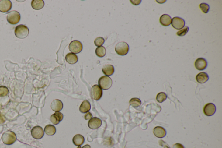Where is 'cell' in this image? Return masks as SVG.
Here are the masks:
<instances>
[{
	"mask_svg": "<svg viewBox=\"0 0 222 148\" xmlns=\"http://www.w3.org/2000/svg\"><path fill=\"white\" fill-rule=\"evenodd\" d=\"M5 121V119L4 118V116L0 113V124H2V123H4Z\"/></svg>",
	"mask_w": 222,
	"mask_h": 148,
	"instance_id": "836d02e7",
	"label": "cell"
},
{
	"mask_svg": "<svg viewBox=\"0 0 222 148\" xmlns=\"http://www.w3.org/2000/svg\"><path fill=\"white\" fill-rule=\"evenodd\" d=\"M21 16L20 13L16 11L9 12L7 15V20L8 22L12 25H15L20 22Z\"/></svg>",
	"mask_w": 222,
	"mask_h": 148,
	"instance_id": "5b68a950",
	"label": "cell"
},
{
	"mask_svg": "<svg viewBox=\"0 0 222 148\" xmlns=\"http://www.w3.org/2000/svg\"><path fill=\"white\" fill-rule=\"evenodd\" d=\"M216 111L215 105L212 103H208L203 108V113L206 116H213Z\"/></svg>",
	"mask_w": 222,
	"mask_h": 148,
	"instance_id": "8fae6325",
	"label": "cell"
},
{
	"mask_svg": "<svg viewBox=\"0 0 222 148\" xmlns=\"http://www.w3.org/2000/svg\"><path fill=\"white\" fill-rule=\"evenodd\" d=\"M194 65L197 70H203L207 67V62L204 58H200L196 59Z\"/></svg>",
	"mask_w": 222,
	"mask_h": 148,
	"instance_id": "4fadbf2b",
	"label": "cell"
},
{
	"mask_svg": "<svg viewBox=\"0 0 222 148\" xmlns=\"http://www.w3.org/2000/svg\"><path fill=\"white\" fill-rule=\"evenodd\" d=\"M103 73L106 76H111L113 75L115 71L114 67L113 65H110V64H107L105 65L103 67L102 69Z\"/></svg>",
	"mask_w": 222,
	"mask_h": 148,
	"instance_id": "44dd1931",
	"label": "cell"
},
{
	"mask_svg": "<svg viewBox=\"0 0 222 148\" xmlns=\"http://www.w3.org/2000/svg\"><path fill=\"white\" fill-rule=\"evenodd\" d=\"M172 26L174 28L177 30H181L185 26V22L183 18L180 17H174L172 19Z\"/></svg>",
	"mask_w": 222,
	"mask_h": 148,
	"instance_id": "9c48e42d",
	"label": "cell"
},
{
	"mask_svg": "<svg viewBox=\"0 0 222 148\" xmlns=\"http://www.w3.org/2000/svg\"><path fill=\"white\" fill-rule=\"evenodd\" d=\"M189 31V27L188 26H185L184 28H182L177 33V35L178 36L182 37L186 35Z\"/></svg>",
	"mask_w": 222,
	"mask_h": 148,
	"instance_id": "4dcf8cb0",
	"label": "cell"
},
{
	"mask_svg": "<svg viewBox=\"0 0 222 148\" xmlns=\"http://www.w3.org/2000/svg\"><path fill=\"white\" fill-rule=\"evenodd\" d=\"M31 4L33 9L36 10H40L44 6V1L43 0H33Z\"/></svg>",
	"mask_w": 222,
	"mask_h": 148,
	"instance_id": "7402d4cb",
	"label": "cell"
},
{
	"mask_svg": "<svg viewBox=\"0 0 222 148\" xmlns=\"http://www.w3.org/2000/svg\"><path fill=\"white\" fill-rule=\"evenodd\" d=\"M12 7V2L9 0H2L0 1V12L7 13L11 10Z\"/></svg>",
	"mask_w": 222,
	"mask_h": 148,
	"instance_id": "30bf717a",
	"label": "cell"
},
{
	"mask_svg": "<svg viewBox=\"0 0 222 148\" xmlns=\"http://www.w3.org/2000/svg\"><path fill=\"white\" fill-rule=\"evenodd\" d=\"M82 148H91V147L89 145H86L83 146Z\"/></svg>",
	"mask_w": 222,
	"mask_h": 148,
	"instance_id": "e575fe53",
	"label": "cell"
},
{
	"mask_svg": "<svg viewBox=\"0 0 222 148\" xmlns=\"http://www.w3.org/2000/svg\"><path fill=\"white\" fill-rule=\"evenodd\" d=\"M102 120L97 117H93L88 121V125L89 128L92 129H96L102 125Z\"/></svg>",
	"mask_w": 222,
	"mask_h": 148,
	"instance_id": "7c38bea8",
	"label": "cell"
},
{
	"mask_svg": "<svg viewBox=\"0 0 222 148\" xmlns=\"http://www.w3.org/2000/svg\"><path fill=\"white\" fill-rule=\"evenodd\" d=\"M160 22L162 26H168L172 23V19L169 15L165 14L161 15L160 18Z\"/></svg>",
	"mask_w": 222,
	"mask_h": 148,
	"instance_id": "e0dca14e",
	"label": "cell"
},
{
	"mask_svg": "<svg viewBox=\"0 0 222 148\" xmlns=\"http://www.w3.org/2000/svg\"><path fill=\"white\" fill-rule=\"evenodd\" d=\"M129 104L133 107L137 108L140 107L141 104V102L139 98H133L129 101Z\"/></svg>",
	"mask_w": 222,
	"mask_h": 148,
	"instance_id": "484cf974",
	"label": "cell"
},
{
	"mask_svg": "<svg viewBox=\"0 0 222 148\" xmlns=\"http://www.w3.org/2000/svg\"><path fill=\"white\" fill-rule=\"evenodd\" d=\"M64 118V115L60 112H56L54 114L51 115L50 120L54 125H57Z\"/></svg>",
	"mask_w": 222,
	"mask_h": 148,
	"instance_id": "5bb4252c",
	"label": "cell"
},
{
	"mask_svg": "<svg viewBox=\"0 0 222 148\" xmlns=\"http://www.w3.org/2000/svg\"><path fill=\"white\" fill-rule=\"evenodd\" d=\"M105 42V40L102 37H97L94 41V44L96 46L101 47Z\"/></svg>",
	"mask_w": 222,
	"mask_h": 148,
	"instance_id": "f546056e",
	"label": "cell"
},
{
	"mask_svg": "<svg viewBox=\"0 0 222 148\" xmlns=\"http://www.w3.org/2000/svg\"><path fill=\"white\" fill-rule=\"evenodd\" d=\"M99 86L101 88L107 90L110 88L113 84V81L110 77L106 76H102L98 81Z\"/></svg>",
	"mask_w": 222,
	"mask_h": 148,
	"instance_id": "3957f363",
	"label": "cell"
},
{
	"mask_svg": "<svg viewBox=\"0 0 222 148\" xmlns=\"http://www.w3.org/2000/svg\"><path fill=\"white\" fill-rule=\"evenodd\" d=\"M84 142H85V139L81 135L77 134L73 137V142L75 146H81L84 143Z\"/></svg>",
	"mask_w": 222,
	"mask_h": 148,
	"instance_id": "ffe728a7",
	"label": "cell"
},
{
	"mask_svg": "<svg viewBox=\"0 0 222 148\" xmlns=\"http://www.w3.org/2000/svg\"><path fill=\"white\" fill-rule=\"evenodd\" d=\"M102 90L98 85H95L91 89V95L92 97L95 100H99L102 96Z\"/></svg>",
	"mask_w": 222,
	"mask_h": 148,
	"instance_id": "52a82bcc",
	"label": "cell"
},
{
	"mask_svg": "<svg viewBox=\"0 0 222 148\" xmlns=\"http://www.w3.org/2000/svg\"><path fill=\"white\" fill-rule=\"evenodd\" d=\"M82 44L81 42L79 41L75 40L70 43L69 45V50L73 54H78L82 51Z\"/></svg>",
	"mask_w": 222,
	"mask_h": 148,
	"instance_id": "8992f818",
	"label": "cell"
},
{
	"mask_svg": "<svg viewBox=\"0 0 222 148\" xmlns=\"http://www.w3.org/2000/svg\"><path fill=\"white\" fill-rule=\"evenodd\" d=\"M209 77L207 73L205 72H201L198 73L196 76V81L199 83H204L208 80Z\"/></svg>",
	"mask_w": 222,
	"mask_h": 148,
	"instance_id": "ac0fdd59",
	"label": "cell"
},
{
	"mask_svg": "<svg viewBox=\"0 0 222 148\" xmlns=\"http://www.w3.org/2000/svg\"><path fill=\"white\" fill-rule=\"evenodd\" d=\"M84 119L85 120H88V119H90L92 118V115L91 113L90 112H87V113L85 114L84 117Z\"/></svg>",
	"mask_w": 222,
	"mask_h": 148,
	"instance_id": "1f68e13d",
	"label": "cell"
},
{
	"mask_svg": "<svg viewBox=\"0 0 222 148\" xmlns=\"http://www.w3.org/2000/svg\"><path fill=\"white\" fill-rule=\"evenodd\" d=\"M65 58L66 61L70 64H76L78 61V56L72 53H68Z\"/></svg>",
	"mask_w": 222,
	"mask_h": 148,
	"instance_id": "d6986e66",
	"label": "cell"
},
{
	"mask_svg": "<svg viewBox=\"0 0 222 148\" xmlns=\"http://www.w3.org/2000/svg\"><path fill=\"white\" fill-rule=\"evenodd\" d=\"M153 133L155 136L159 138H162L166 135V131L161 126H157L154 129Z\"/></svg>",
	"mask_w": 222,
	"mask_h": 148,
	"instance_id": "2e32d148",
	"label": "cell"
},
{
	"mask_svg": "<svg viewBox=\"0 0 222 148\" xmlns=\"http://www.w3.org/2000/svg\"><path fill=\"white\" fill-rule=\"evenodd\" d=\"M64 105L61 101L57 99L53 100L51 104V108L55 112H59L61 111Z\"/></svg>",
	"mask_w": 222,
	"mask_h": 148,
	"instance_id": "9a60e30c",
	"label": "cell"
},
{
	"mask_svg": "<svg viewBox=\"0 0 222 148\" xmlns=\"http://www.w3.org/2000/svg\"><path fill=\"white\" fill-rule=\"evenodd\" d=\"M199 8L204 14H207L209 12L210 6L208 4L203 3L199 5Z\"/></svg>",
	"mask_w": 222,
	"mask_h": 148,
	"instance_id": "83f0119b",
	"label": "cell"
},
{
	"mask_svg": "<svg viewBox=\"0 0 222 148\" xmlns=\"http://www.w3.org/2000/svg\"><path fill=\"white\" fill-rule=\"evenodd\" d=\"M95 54L99 58H102L106 55V49L105 47H99L95 50Z\"/></svg>",
	"mask_w": 222,
	"mask_h": 148,
	"instance_id": "d4e9b609",
	"label": "cell"
},
{
	"mask_svg": "<svg viewBox=\"0 0 222 148\" xmlns=\"http://www.w3.org/2000/svg\"><path fill=\"white\" fill-rule=\"evenodd\" d=\"M167 98V96L165 93L161 92L158 94L156 97V100L158 102L162 103L165 101Z\"/></svg>",
	"mask_w": 222,
	"mask_h": 148,
	"instance_id": "4316f807",
	"label": "cell"
},
{
	"mask_svg": "<svg viewBox=\"0 0 222 148\" xmlns=\"http://www.w3.org/2000/svg\"><path fill=\"white\" fill-rule=\"evenodd\" d=\"M115 50L116 52L119 55L125 56L129 52V45L125 42H120L116 46Z\"/></svg>",
	"mask_w": 222,
	"mask_h": 148,
	"instance_id": "277c9868",
	"label": "cell"
},
{
	"mask_svg": "<svg viewBox=\"0 0 222 148\" xmlns=\"http://www.w3.org/2000/svg\"><path fill=\"white\" fill-rule=\"evenodd\" d=\"M44 131L47 135H54L56 132V127L52 125H47L45 127Z\"/></svg>",
	"mask_w": 222,
	"mask_h": 148,
	"instance_id": "cb8c5ba5",
	"label": "cell"
},
{
	"mask_svg": "<svg viewBox=\"0 0 222 148\" xmlns=\"http://www.w3.org/2000/svg\"><path fill=\"white\" fill-rule=\"evenodd\" d=\"M15 33L16 37L20 39H24L29 35V30L25 25L21 24L16 26Z\"/></svg>",
	"mask_w": 222,
	"mask_h": 148,
	"instance_id": "7a4b0ae2",
	"label": "cell"
},
{
	"mask_svg": "<svg viewBox=\"0 0 222 148\" xmlns=\"http://www.w3.org/2000/svg\"><path fill=\"white\" fill-rule=\"evenodd\" d=\"M77 148H81V147L80 146H79Z\"/></svg>",
	"mask_w": 222,
	"mask_h": 148,
	"instance_id": "d590c367",
	"label": "cell"
},
{
	"mask_svg": "<svg viewBox=\"0 0 222 148\" xmlns=\"http://www.w3.org/2000/svg\"><path fill=\"white\" fill-rule=\"evenodd\" d=\"M9 90L5 86H0V97H5L9 93Z\"/></svg>",
	"mask_w": 222,
	"mask_h": 148,
	"instance_id": "f1b7e54d",
	"label": "cell"
},
{
	"mask_svg": "<svg viewBox=\"0 0 222 148\" xmlns=\"http://www.w3.org/2000/svg\"><path fill=\"white\" fill-rule=\"evenodd\" d=\"M91 109L90 103L87 100L84 101L79 107V111L82 113H87Z\"/></svg>",
	"mask_w": 222,
	"mask_h": 148,
	"instance_id": "603a6c76",
	"label": "cell"
},
{
	"mask_svg": "<svg viewBox=\"0 0 222 148\" xmlns=\"http://www.w3.org/2000/svg\"><path fill=\"white\" fill-rule=\"evenodd\" d=\"M172 148H184V147L183 145L180 143H176L174 145Z\"/></svg>",
	"mask_w": 222,
	"mask_h": 148,
	"instance_id": "d6a6232c",
	"label": "cell"
},
{
	"mask_svg": "<svg viewBox=\"0 0 222 148\" xmlns=\"http://www.w3.org/2000/svg\"><path fill=\"white\" fill-rule=\"evenodd\" d=\"M3 142L7 145H11L16 142L17 136L15 132L12 131H7L2 136Z\"/></svg>",
	"mask_w": 222,
	"mask_h": 148,
	"instance_id": "6da1fadb",
	"label": "cell"
},
{
	"mask_svg": "<svg viewBox=\"0 0 222 148\" xmlns=\"http://www.w3.org/2000/svg\"><path fill=\"white\" fill-rule=\"evenodd\" d=\"M31 133L33 138L36 139H40L44 136V132L43 129L40 126H36L32 129Z\"/></svg>",
	"mask_w": 222,
	"mask_h": 148,
	"instance_id": "ba28073f",
	"label": "cell"
}]
</instances>
